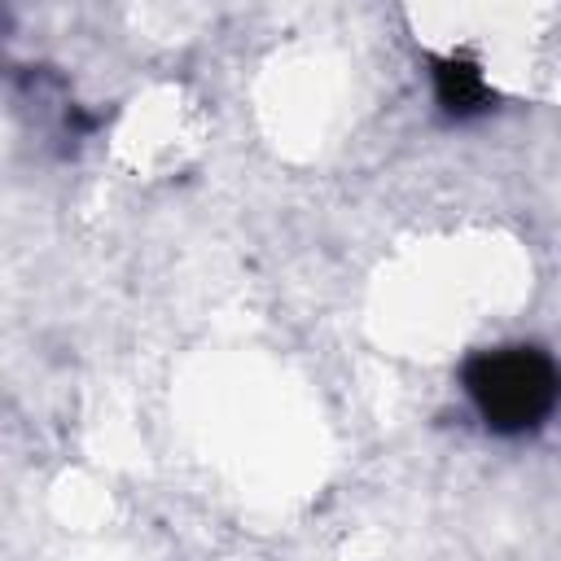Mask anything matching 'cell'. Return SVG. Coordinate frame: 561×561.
<instances>
[{"mask_svg": "<svg viewBox=\"0 0 561 561\" xmlns=\"http://www.w3.org/2000/svg\"><path fill=\"white\" fill-rule=\"evenodd\" d=\"M434 96H438L443 114L469 118V114H482L495 92H491L482 66H478L473 57L451 53V57H438V61H434Z\"/></svg>", "mask_w": 561, "mask_h": 561, "instance_id": "7a4b0ae2", "label": "cell"}, {"mask_svg": "<svg viewBox=\"0 0 561 561\" xmlns=\"http://www.w3.org/2000/svg\"><path fill=\"white\" fill-rule=\"evenodd\" d=\"M465 390L495 434H526L561 403V368L539 346H500L465 364Z\"/></svg>", "mask_w": 561, "mask_h": 561, "instance_id": "6da1fadb", "label": "cell"}]
</instances>
